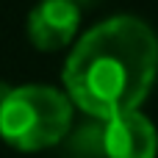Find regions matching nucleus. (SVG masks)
<instances>
[{
	"label": "nucleus",
	"instance_id": "f03ea898",
	"mask_svg": "<svg viewBox=\"0 0 158 158\" xmlns=\"http://www.w3.org/2000/svg\"><path fill=\"white\" fill-rule=\"evenodd\" d=\"M72 125V103L61 89L28 83L14 86L0 103V139L22 153L58 144Z\"/></svg>",
	"mask_w": 158,
	"mask_h": 158
},
{
	"label": "nucleus",
	"instance_id": "20e7f679",
	"mask_svg": "<svg viewBox=\"0 0 158 158\" xmlns=\"http://www.w3.org/2000/svg\"><path fill=\"white\" fill-rule=\"evenodd\" d=\"M81 28V8L75 0H42L28 14V39L36 50L56 53L75 42Z\"/></svg>",
	"mask_w": 158,
	"mask_h": 158
},
{
	"label": "nucleus",
	"instance_id": "7ed1b4c3",
	"mask_svg": "<svg viewBox=\"0 0 158 158\" xmlns=\"http://www.w3.org/2000/svg\"><path fill=\"white\" fill-rule=\"evenodd\" d=\"M100 147L108 158H156L158 156V131L150 117L142 111L119 114L103 122Z\"/></svg>",
	"mask_w": 158,
	"mask_h": 158
},
{
	"label": "nucleus",
	"instance_id": "f257e3e1",
	"mask_svg": "<svg viewBox=\"0 0 158 158\" xmlns=\"http://www.w3.org/2000/svg\"><path fill=\"white\" fill-rule=\"evenodd\" d=\"M158 78V33L136 14H114L75 39L64 94L83 114L108 122L139 111Z\"/></svg>",
	"mask_w": 158,
	"mask_h": 158
}]
</instances>
